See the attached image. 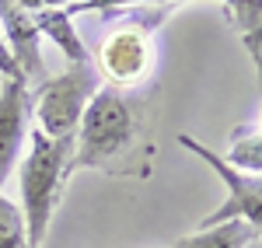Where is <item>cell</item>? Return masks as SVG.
<instances>
[{
    "instance_id": "obj_1",
    "label": "cell",
    "mask_w": 262,
    "mask_h": 248,
    "mask_svg": "<svg viewBox=\"0 0 262 248\" xmlns=\"http://www.w3.org/2000/svg\"><path fill=\"white\" fill-rule=\"evenodd\" d=\"M70 150H74V140H49L39 129H28L25 154L18 161L21 217H25L28 248H42L46 234H49L63 186L70 178Z\"/></svg>"
},
{
    "instance_id": "obj_2",
    "label": "cell",
    "mask_w": 262,
    "mask_h": 248,
    "mask_svg": "<svg viewBox=\"0 0 262 248\" xmlns=\"http://www.w3.org/2000/svg\"><path fill=\"white\" fill-rule=\"evenodd\" d=\"M133 140V112L119 87H98V95L88 102L81 116V126L74 133V150H70V175L81 168H101L122 154Z\"/></svg>"
},
{
    "instance_id": "obj_3",
    "label": "cell",
    "mask_w": 262,
    "mask_h": 248,
    "mask_svg": "<svg viewBox=\"0 0 262 248\" xmlns=\"http://www.w3.org/2000/svg\"><path fill=\"white\" fill-rule=\"evenodd\" d=\"M98 87L101 74L95 63H70V70L35 84V129L49 140H74L84 108Z\"/></svg>"
},
{
    "instance_id": "obj_4",
    "label": "cell",
    "mask_w": 262,
    "mask_h": 248,
    "mask_svg": "<svg viewBox=\"0 0 262 248\" xmlns=\"http://www.w3.org/2000/svg\"><path fill=\"white\" fill-rule=\"evenodd\" d=\"M179 144L185 147L189 154H196L203 165H210V171L227 186V199L203 220L200 228L224 224V220H242V224H248V231H252L255 238H262V175H242V171L227 168V161H224L217 150L203 147L200 140H192V137H185V133L179 137Z\"/></svg>"
},
{
    "instance_id": "obj_5",
    "label": "cell",
    "mask_w": 262,
    "mask_h": 248,
    "mask_svg": "<svg viewBox=\"0 0 262 248\" xmlns=\"http://www.w3.org/2000/svg\"><path fill=\"white\" fill-rule=\"evenodd\" d=\"M32 119V84L25 77H0V189L18 168Z\"/></svg>"
},
{
    "instance_id": "obj_6",
    "label": "cell",
    "mask_w": 262,
    "mask_h": 248,
    "mask_svg": "<svg viewBox=\"0 0 262 248\" xmlns=\"http://www.w3.org/2000/svg\"><path fill=\"white\" fill-rule=\"evenodd\" d=\"M150 60H154V42L143 28H119L98 49V66L112 81V87L143 81L150 70Z\"/></svg>"
},
{
    "instance_id": "obj_7",
    "label": "cell",
    "mask_w": 262,
    "mask_h": 248,
    "mask_svg": "<svg viewBox=\"0 0 262 248\" xmlns=\"http://www.w3.org/2000/svg\"><path fill=\"white\" fill-rule=\"evenodd\" d=\"M0 35L7 42L18 70L28 81L42 84L49 77L46 63H42V49H39L42 39H39V28H35V14H28L18 0H0Z\"/></svg>"
},
{
    "instance_id": "obj_8",
    "label": "cell",
    "mask_w": 262,
    "mask_h": 248,
    "mask_svg": "<svg viewBox=\"0 0 262 248\" xmlns=\"http://www.w3.org/2000/svg\"><path fill=\"white\" fill-rule=\"evenodd\" d=\"M35 28H39V39H49L53 46H60V53L70 63H91V53L84 49L81 35L74 28V18L67 11H42V14H35Z\"/></svg>"
},
{
    "instance_id": "obj_9",
    "label": "cell",
    "mask_w": 262,
    "mask_h": 248,
    "mask_svg": "<svg viewBox=\"0 0 262 248\" xmlns=\"http://www.w3.org/2000/svg\"><path fill=\"white\" fill-rule=\"evenodd\" d=\"M255 234L248 231V224L242 220H224V224H210L192 234H185L175 241V248H245Z\"/></svg>"
},
{
    "instance_id": "obj_10",
    "label": "cell",
    "mask_w": 262,
    "mask_h": 248,
    "mask_svg": "<svg viewBox=\"0 0 262 248\" xmlns=\"http://www.w3.org/2000/svg\"><path fill=\"white\" fill-rule=\"evenodd\" d=\"M227 168H234V171H242V175H262V133L259 129H242L231 147H227V154H221Z\"/></svg>"
},
{
    "instance_id": "obj_11",
    "label": "cell",
    "mask_w": 262,
    "mask_h": 248,
    "mask_svg": "<svg viewBox=\"0 0 262 248\" xmlns=\"http://www.w3.org/2000/svg\"><path fill=\"white\" fill-rule=\"evenodd\" d=\"M0 248H28L21 207L4 196V189H0Z\"/></svg>"
},
{
    "instance_id": "obj_12",
    "label": "cell",
    "mask_w": 262,
    "mask_h": 248,
    "mask_svg": "<svg viewBox=\"0 0 262 248\" xmlns=\"http://www.w3.org/2000/svg\"><path fill=\"white\" fill-rule=\"evenodd\" d=\"M150 4H179V0H74L67 14H84V11H122V7H150Z\"/></svg>"
},
{
    "instance_id": "obj_13",
    "label": "cell",
    "mask_w": 262,
    "mask_h": 248,
    "mask_svg": "<svg viewBox=\"0 0 262 248\" xmlns=\"http://www.w3.org/2000/svg\"><path fill=\"white\" fill-rule=\"evenodd\" d=\"M28 14H42V11H67L74 0H18Z\"/></svg>"
},
{
    "instance_id": "obj_14",
    "label": "cell",
    "mask_w": 262,
    "mask_h": 248,
    "mask_svg": "<svg viewBox=\"0 0 262 248\" xmlns=\"http://www.w3.org/2000/svg\"><path fill=\"white\" fill-rule=\"evenodd\" d=\"M0 77H25V74L18 70V63H14V56H11V49H7L4 35H0ZM25 81H28V77H25Z\"/></svg>"
},
{
    "instance_id": "obj_15",
    "label": "cell",
    "mask_w": 262,
    "mask_h": 248,
    "mask_svg": "<svg viewBox=\"0 0 262 248\" xmlns=\"http://www.w3.org/2000/svg\"><path fill=\"white\" fill-rule=\"evenodd\" d=\"M259 133H262V123H259Z\"/></svg>"
}]
</instances>
